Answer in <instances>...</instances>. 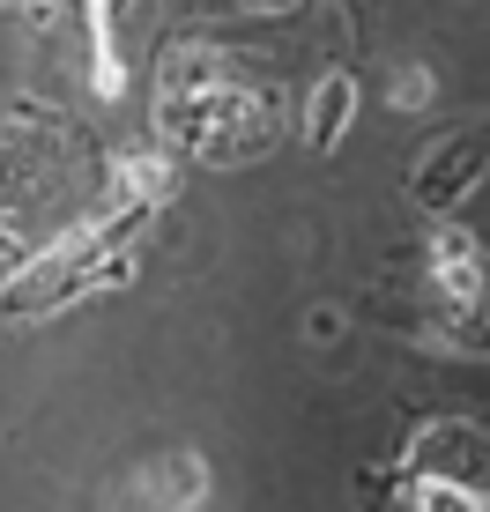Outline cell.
<instances>
[{"label": "cell", "instance_id": "6", "mask_svg": "<svg viewBox=\"0 0 490 512\" xmlns=\"http://www.w3.org/2000/svg\"><path fill=\"white\" fill-rule=\"evenodd\" d=\"M394 498L401 505H439V512H483L490 505L476 483H461V475H416V483H401Z\"/></svg>", "mask_w": 490, "mask_h": 512}, {"label": "cell", "instance_id": "9", "mask_svg": "<svg viewBox=\"0 0 490 512\" xmlns=\"http://www.w3.org/2000/svg\"><path fill=\"white\" fill-rule=\"evenodd\" d=\"M23 8H45V0H23Z\"/></svg>", "mask_w": 490, "mask_h": 512}, {"label": "cell", "instance_id": "3", "mask_svg": "<svg viewBox=\"0 0 490 512\" xmlns=\"http://www.w3.org/2000/svg\"><path fill=\"white\" fill-rule=\"evenodd\" d=\"M431 290H439L453 312L483 305V245H476L468 223H439V231H431Z\"/></svg>", "mask_w": 490, "mask_h": 512}, {"label": "cell", "instance_id": "5", "mask_svg": "<svg viewBox=\"0 0 490 512\" xmlns=\"http://www.w3.org/2000/svg\"><path fill=\"white\" fill-rule=\"evenodd\" d=\"M171 193V156L164 149H127L119 156V201L127 208H156Z\"/></svg>", "mask_w": 490, "mask_h": 512}, {"label": "cell", "instance_id": "8", "mask_svg": "<svg viewBox=\"0 0 490 512\" xmlns=\"http://www.w3.org/2000/svg\"><path fill=\"white\" fill-rule=\"evenodd\" d=\"M15 268H23V245H15V238H0V282H8Z\"/></svg>", "mask_w": 490, "mask_h": 512}, {"label": "cell", "instance_id": "7", "mask_svg": "<svg viewBox=\"0 0 490 512\" xmlns=\"http://www.w3.org/2000/svg\"><path fill=\"white\" fill-rule=\"evenodd\" d=\"M394 97L409 104V112H416V104H431V67H401V75H394Z\"/></svg>", "mask_w": 490, "mask_h": 512}, {"label": "cell", "instance_id": "2", "mask_svg": "<svg viewBox=\"0 0 490 512\" xmlns=\"http://www.w3.org/2000/svg\"><path fill=\"white\" fill-rule=\"evenodd\" d=\"M127 498L134 505H156V512H194L216 498V483H208V461L201 453H156V461H142V475L127 483Z\"/></svg>", "mask_w": 490, "mask_h": 512}, {"label": "cell", "instance_id": "4", "mask_svg": "<svg viewBox=\"0 0 490 512\" xmlns=\"http://www.w3.org/2000/svg\"><path fill=\"white\" fill-rule=\"evenodd\" d=\"M349 104H357V82H349V75L312 82V104H305V141H312L320 156L342 141V127H349Z\"/></svg>", "mask_w": 490, "mask_h": 512}, {"label": "cell", "instance_id": "1", "mask_svg": "<svg viewBox=\"0 0 490 512\" xmlns=\"http://www.w3.org/2000/svg\"><path fill=\"white\" fill-rule=\"evenodd\" d=\"M156 127L194 164H253L275 149V104L216 60V45H171L156 60Z\"/></svg>", "mask_w": 490, "mask_h": 512}]
</instances>
